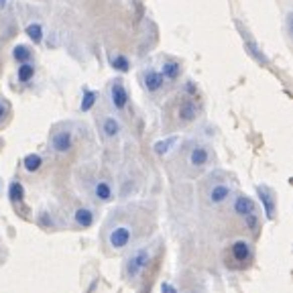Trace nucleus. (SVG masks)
<instances>
[{
  "label": "nucleus",
  "mask_w": 293,
  "mask_h": 293,
  "mask_svg": "<svg viewBox=\"0 0 293 293\" xmlns=\"http://www.w3.org/2000/svg\"><path fill=\"white\" fill-rule=\"evenodd\" d=\"M149 261H151V251L149 249H138L128 261H126V275L132 279V277H136L146 265H149Z\"/></svg>",
  "instance_id": "1"
},
{
  "label": "nucleus",
  "mask_w": 293,
  "mask_h": 293,
  "mask_svg": "<svg viewBox=\"0 0 293 293\" xmlns=\"http://www.w3.org/2000/svg\"><path fill=\"white\" fill-rule=\"evenodd\" d=\"M110 102L116 110H124L128 104V92L120 80H114L110 84Z\"/></svg>",
  "instance_id": "2"
},
{
  "label": "nucleus",
  "mask_w": 293,
  "mask_h": 293,
  "mask_svg": "<svg viewBox=\"0 0 293 293\" xmlns=\"http://www.w3.org/2000/svg\"><path fill=\"white\" fill-rule=\"evenodd\" d=\"M257 195H259V200L265 208V214L269 220L275 218V212H277V200H275V193L267 187V185H257Z\"/></svg>",
  "instance_id": "3"
},
{
  "label": "nucleus",
  "mask_w": 293,
  "mask_h": 293,
  "mask_svg": "<svg viewBox=\"0 0 293 293\" xmlns=\"http://www.w3.org/2000/svg\"><path fill=\"white\" fill-rule=\"evenodd\" d=\"M130 238H132V230H130L128 226H116V228L110 232L108 242H110L112 249H124V247H128Z\"/></svg>",
  "instance_id": "4"
},
{
  "label": "nucleus",
  "mask_w": 293,
  "mask_h": 293,
  "mask_svg": "<svg viewBox=\"0 0 293 293\" xmlns=\"http://www.w3.org/2000/svg\"><path fill=\"white\" fill-rule=\"evenodd\" d=\"M230 255L236 263H247L253 257V247L249 240H234L230 247Z\"/></svg>",
  "instance_id": "5"
},
{
  "label": "nucleus",
  "mask_w": 293,
  "mask_h": 293,
  "mask_svg": "<svg viewBox=\"0 0 293 293\" xmlns=\"http://www.w3.org/2000/svg\"><path fill=\"white\" fill-rule=\"evenodd\" d=\"M51 146L55 153H67L71 146H74V134L71 130H59L53 134L51 138Z\"/></svg>",
  "instance_id": "6"
},
{
  "label": "nucleus",
  "mask_w": 293,
  "mask_h": 293,
  "mask_svg": "<svg viewBox=\"0 0 293 293\" xmlns=\"http://www.w3.org/2000/svg\"><path fill=\"white\" fill-rule=\"evenodd\" d=\"M234 212L242 218V216H249V214H255L257 212V204L253 198H249V195H236L234 200Z\"/></svg>",
  "instance_id": "7"
},
{
  "label": "nucleus",
  "mask_w": 293,
  "mask_h": 293,
  "mask_svg": "<svg viewBox=\"0 0 293 293\" xmlns=\"http://www.w3.org/2000/svg\"><path fill=\"white\" fill-rule=\"evenodd\" d=\"M163 82H165L163 76L159 71H155V69H146L142 74V84H144L146 92H159L163 88Z\"/></svg>",
  "instance_id": "8"
},
{
  "label": "nucleus",
  "mask_w": 293,
  "mask_h": 293,
  "mask_svg": "<svg viewBox=\"0 0 293 293\" xmlns=\"http://www.w3.org/2000/svg\"><path fill=\"white\" fill-rule=\"evenodd\" d=\"M208 161H210V151L206 149V146H202V144L193 146L191 153H189V165L191 167H204Z\"/></svg>",
  "instance_id": "9"
},
{
  "label": "nucleus",
  "mask_w": 293,
  "mask_h": 293,
  "mask_svg": "<svg viewBox=\"0 0 293 293\" xmlns=\"http://www.w3.org/2000/svg\"><path fill=\"white\" fill-rule=\"evenodd\" d=\"M198 104H195V100H185L181 106H179V110H177V116H179V120L181 122H191V120H195V116H198Z\"/></svg>",
  "instance_id": "10"
},
{
  "label": "nucleus",
  "mask_w": 293,
  "mask_h": 293,
  "mask_svg": "<svg viewBox=\"0 0 293 293\" xmlns=\"http://www.w3.org/2000/svg\"><path fill=\"white\" fill-rule=\"evenodd\" d=\"M244 47H247V51L251 53V57H255L257 63H261V65H267V63H269L267 55L263 53V49H261V47H259L251 37H244Z\"/></svg>",
  "instance_id": "11"
},
{
  "label": "nucleus",
  "mask_w": 293,
  "mask_h": 293,
  "mask_svg": "<svg viewBox=\"0 0 293 293\" xmlns=\"http://www.w3.org/2000/svg\"><path fill=\"white\" fill-rule=\"evenodd\" d=\"M112 185L108 183V181H98L96 185H94V198L98 200V202H110L112 200Z\"/></svg>",
  "instance_id": "12"
},
{
  "label": "nucleus",
  "mask_w": 293,
  "mask_h": 293,
  "mask_svg": "<svg viewBox=\"0 0 293 293\" xmlns=\"http://www.w3.org/2000/svg\"><path fill=\"white\" fill-rule=\"evenodd\" d=\"M232 191H230V187L228 185H224V183H218V185H214L212 189H210V202L212 204H222V202H226L228 200V195H230Z\"/></svg>",
  "instance_id": "13"
},
{
  "label": "nucleus",
  "mask_w": 293,
  "mask_h": 293,
  "mask_svg": "<svg viewBox=\"0 0 293 293\" xmlns=\"http://www.w3.org/2000/svg\"><path fill=\"white\" fill-rule=\"evenodd\" d=\"M9 200L13 202V206H21L25 202V187L21 181H13L9 185Z\"/></svg>",
  "instance_id": "14"
},
{
  "label": "nucleus",
  "mask_w": 293,
  "mask_h": 293,
  "mask_svg": "<svg viewBox=\"0 0 293 293\" xmlns=\"http://www.w3.org/2000/svg\"><path fill=\"white\" fill-rule=\"evenodd\" d=\"M74 220H76L78 226L90 228V226L94 224V212H92L90 208H78V210L74 212Z\"/></svg>",
  "instance_id": "15"
},
{
  "label": "nucleus",
  "mask_w": 293,
  "mask_h": 293,
  "mask_svg": "<svg viewBox=\"0 0 293 293\" xmlns=\"http://www.w3.org/2000/svg\"><path fill=\"white\" fill-rule=\"evenodd\" d=\"M161 69H163L161 71L163 80H177L179 74H181V63L179 61H165Z\"/></svg>",
  "instance_id": "16"
},
{
  "label": "nucleus",
  "mask_w": 293,
  "mask_h": 293,
  "mask_svg": "<svg viewBox=\"0 0 293 293\" xmlns=\"http://www.w3.org/2000/svg\"><path fill=\"white\" fill-rule=\"evenodd\" d=\"M177 136H167V138H163V140H157L155 142V146H153V151L157 153V155H167L173 146L177 144Z\"/></svg>",
  "instance_id": "17"
},
{
  "label": "nucleus",
  "mask_w": 293,
  "mask_h": 293,
  "mask_svg": "<svg viewBox=\"0 0 293 293\" xmlns=\"http://www.w3.org/2000/svg\"><path fill=\"white\" fill-rule=\"evenodd\" d=\"M33 76H35V65H33L31 61H27V63H19V69H17V80H19L21 84L31 82V80H33Z\"/></svg>",
  "instance_id": "18"
},
{
  "label": "nucleus",
  "mask_w": 293,
  "mask_h": 293,
  "mask_svg": "<svg viewBox=\"0 0 293 293\" xmlns=\"http://www.w3.org/2000/svg\"><path fill=\"white\" fill-rule=\"evenodd\" d=\"M102 132H104L108 138H114V136L120 132V122H118L114 116H106L104 122H102Z\"/></svg>",
  "instance_id": "19"
},
{
  "label": "nucleus",
  "mask_w": 293,
  "mask_h": 293,
  "mask_svg": "<svg viewBox=\"0 0 293 293\" xmlns=\"http://www.w3.org/2000/svg\"><path fill=\"white\" fill-rule=\"evenodd\" d=\"M41 165H43V157H41V155H37V153H29V155L23 159V167H25L29 173L39 171V169H41Z\"/></svg>",
  "instance_id": "20"
},
{
  "label": "nucleus",
  "mask_w": 293,
  "mask_h": 293,
  "mask_svg": "<svg viewBox=\"0 0 293 293\" xmlns=\"http://www.w3.org/2000/svg\"><path fill=\"white\" fill-rule=\"evenodd\" d=\"M98 92H94V90H86L84 92V98H82V104H80V110L82 112H90L92 108H94V104L98 102Z\"/></svg>",
  "instance_id": "21"
},
{
  "label": "nucleus",
  "mask_w": 293,
  "mask_h": 293,
  "mask_svg": "<svg viewBox=\"0 0 293 293\" xmlns=\"http://www.w3.org/2000/svg\"><path fill=\"white\" fill-rule=\"evenodd\" d=\"M13 57H15L17 63H27V61H31L33 53H31V49L27 45H17L13 49Z\"/></svg>",
  "instance_id": "22"
},
{
  "label": "nucleus",
  "mask_w": 293,
  "mask_h": 293,
  "mask_svg": "<svg viewBox=\"0 0 293 293\" xmlns=\"http://www.w3.org/2000/svg\"><path fill=\"white\" fill-rule=\"evenodd\" d=\"M27 37L35 43V45H39V43H43V29H41V25L39 23H31V25H27Z\"/></svg>",
  "instance_id": "23"
},
{
  "label": "nucleus",
  "mask_w": 293,
  "mask_h": 293,
  "mask_svg": "<svg viewBox=\"0 0 293 293\" xmlns=\"http://www.w3.org/2000/svg\"><path fill=\"white\" fill-rule=\"evenodd\" d=\"M108 61H110V65H112L114 69H118V71H122V74L130 69V61H128L124 55H110Z\"/></svg>",
  "instance_id": "24"
},
{
  "label": "nucleus",
  "mask_w": 293,
  "mask_h": 293,
  "mask_svg": "<svg viewBox=\"0 0 293 293\" xmlns=\"http://www.w3.org/2000/svg\"><path fill=\"white\" fill-rule=\"evenodd\" d=\"M242 218H244V224H247L249 230H257V226H259V216H257V212H255V214H249V216H242Z\"/></svg>",
  "instance_id": "25"
},
{
  "label": "nucleus",
  "mask_w": 293,
  "mask_h": 293,
  "mask_svg": "<svg viewBox=\"0 0 293 293\" xmlns=\"http://www.w3.org/2000/svg\"><path fill=\"white\" fill-rule=\"evenodd\" d=\"M161 293H179V289L175 285H171L169 281H163L161 283Z\"/></svg>",
  "instance_id": "26"
},
{
  "label": "nucleus",
  "mask_w": 293,
  "mask_h": 293,
  "mask_svg": "<svg viewBox=\"0 0 293 293\" xmlns=\"http://www.w3.org/2000/svg\"><path fill=\"white\" fill-rule=\"evenodd\" d=\"M185 92H187V94H195V92H198V86H195L193 82H187V84H185Z\"/></svg>",
  "instance_id": "27"
},
{
  "label": "nucleus",
  "mask_w": 293,
  "mask_h": 293,
  "mask_svg": "<svg viewBox=\"0 0 293 293\" xmlns=\"http://www.w3.org/2000/svg\"><path fill=\"white\" fill-rule=\"evenodd\" d=\"M5 116H7V106H5L3 102H0V120H3Z\"/></svg>",
  "instance_id": "28"
},
{
  "label": "nucleus",
  "mask_w": 293,
  "mask_h": 293,
  "mask_svg": "<svg viewBox=\"0 0 293 293\" xmlns=\"http://www.w3.org/2000/svg\"><path fill=\"white\" fill-rule=\"evenodd\" d=\"M7 5H9V0H0V11L7 9Z\"/></svg>",
  "instance_id": "29"
},
{
  "label": "nucleus",
  "mask_w": 293,
  "mask_h": 293,
  "mask_svg": "<svg viewBox=\"0 0 293 293\" xmlns=\"http://www.w3.org/2000/svg\"><path fill=\"white\" fill-rule=\"evenodd\" d=\"M0 149H3V140H0Z\"/></svg>",
  "instance_id": "30"
},
{
  "label": "nucleus",
  "mask_w": 293,
  "mask_h": 293,
  "mask_svg": "<svg viewBox=\"0 0 293 293\" xmlns=\"http://www.w3.org/2000/svg\"><path fill=\"white\" fill-rule=\"evenodd\" d=\"M0 187H3V181H0Z\"/></svg>",
  "instance_id": "31"
}]
</instances>
